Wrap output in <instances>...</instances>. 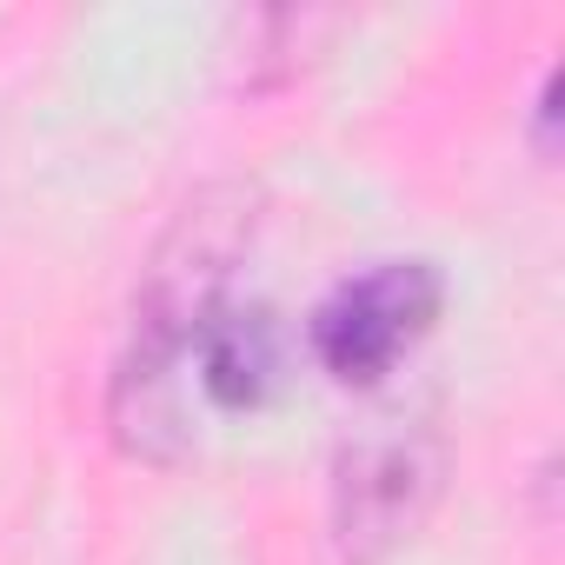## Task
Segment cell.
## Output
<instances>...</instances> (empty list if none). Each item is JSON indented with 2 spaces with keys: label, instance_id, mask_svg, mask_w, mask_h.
Here are the masks:
<instances>
[{
  "label": "cell",
  "instance_id": "3957f363",
  "mask_svg": "<svg viewBox=\"0 0 565 565\" xmlns=\"http://www.w3.org/2000/svg\"><path fill=\"white\" fill-rule=\"evenodd\" d=\"M439 307H446V273L433 259H373L313 307L307 340L340 386H380L433 333Z\"/></svg>",
  "mask_w": 565,
  "mask_h": 565
},
{
  "label": "cell",
  "instance_id": "6da1fadb",
  "mask_svg": "<svg viewBox=\"0 0 565 565\" xmlns=\"http://www.w3.org/2000/svg\"><path fill=\"white\" fill-rule=\"evenodd\" d=\"M253 226H259V206L246 186H206L200 200H186V213L160 239L134 294V327L107 386V419L127 452H147V459L193 452L200 426L186 399V360L200 327L233 300V279L253 253Z\"/></svg>",
  "mask_w": 565,
  "mask_h": 565
},
{
  "label": "cell",
  "instance_id": "277c9868",
  "mask_svg": "<svg viewBox=\"0 0 565 565\" xmlns=\"http://www.w3.org/2000/svg\"><path fill=\"white\" fill-rule=\"evenodd\" d=\"M279 366H287V347H279V320L259 300H226L186 360V399L206 413H253L266 406V393L279 386Z\"/></svg>",
  "mask_w": 565,
  "mask_h": 565
},
{
  "label": "cell",
  "instance_id": "7a4b0ae2",
  "mask_svg": "<svg viewBox=\"0 0 565 565\" xmlns=\"http://www.w3.org/2000/svg\"><path fill=\"white\" fill-rule=\"evenodd\" d=\"M446 472V439L426 406L373 413L333 459V532L353 565L393 552L426 519Z\"/></svg>",
  "mask_w": 565,
  "mask_h": 565
}]
</instances>
